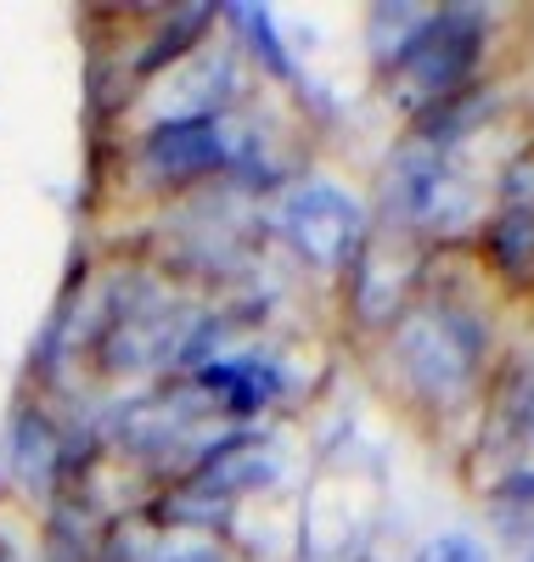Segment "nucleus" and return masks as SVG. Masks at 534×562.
I'll return each instance as SVG.
<instances>
[{"label":"nucleus","instance_id":"6e6552de","mask_svg":"<svg viewBox=\"0 0 534 562\" xmlns=\"http://www.w3.org/2000/svg\"><path fill=\"white\" fill-rule=\"evenodd\" d=\"M422 12H427V7H377V12L366 18V40H371V63H377V68H388V63L400 57V45L416 34Z\"/></svg>","mask_w":534,"mask_h":562},{"label":"nucleus","instance_id":"9b49d317","mask_svg":"<svg viewBox=\"0 0 534 562\" xmlns=\"http://www.w3.org/2000/svg\"><path fill=\"white\" fill-rule=\"evenodd\" d=\"M411 562H490V551H483V540H472L461 529H445V535H433L427 546H416Z\"/></svg>","mask_w":534,"mask_h":562},{"label":"nucleus","instance_id":"7ed1b4c3","mask_svg":"<svg viewBox=\"0 0 534 562\" xmlns=\"http://www.w3.org/2000/svg\"><path fill=\"white\" fill-rule=\"evenodd\" d=\"M276 237L315 276L344 281L349 265L360 259L366 237H371V214L349 186H337V180H315V175L287 180L281 198H276Z\"/></svg>","mask_w":534,"mask_h":562},{"label":"nucleus","instance_id":"39448f33","mask_svg":"<svg viewBox=\"0 0 534 562\" xmlns=\"http://www.w3.org/2000/svg\"><path fill=\"white\" fill-rule=\"evenodd\" d=\"M478 270L507 299H534V209L496 203L478 225Z\"/></svg>","mask_w":534,"mask_h":562},{"label":"nucleus","instance_id":"1a4fd4ad","mask_svg":"<svg viewBox=\"0 0 534 562\" xmlns=\"http://www.w3.org/2000/svg\"><path fill=\"white\" fill-rule=\"evenodd\" d=\"M496 203L534 209V140H518L507 153V164L496 169Z\"/></svg>","mask_w":534,"mask_h":562},{"label":"nucleus","instance_id":"423d86ee","mask_svg":"<svg viewBox=\"0 0 534 562\" xmlns=\"http://www.w3.org/2000/svg\"><path fill=\"white\" fill-rule=\"evenodd\" d=\"M7 473L18 490L29 495H57L63 473H68V439L57 434V422L45 411H18L12 416V439H7Z\"/></svg>","mask_w":534,"mask_h":562},{"label":"nucleus","instance_id":"f257e3e1","mask_svg":"<svg viewBox=\"0 0 534 562\" xmlns=\"http://www.w3.org/2000/svg\"><path fill=\"white\" fill-rule=\"evenodd\" d=\"M377 344H382V360L394 371L400 394L416 411L461 416L483 389H490V371H496L490 315H483L461 288H450V281H433V270H427L422 299L388 326Z\"/></svg>","mask_w":534,"mask_h":562},{"label":"nucleus","instance_id":"f03ea898","mask_svg":"<svg viewBox=\"0 0 534 562\" xmlns=\"http://www.w3.org/2000/svg\"><path fill=\"white\" fill-rule=\"evenodd\" d=\"M483 57H490V18L472 7H433L422 12L416 34L400 45V57L382 68L394 102L422 119L433 108H450L483 85Z\"/></svg>","mask_w":534,"mask_h":562},{"label":"nucleus","instance_id":"f8f14e48","mask_svg":"<svg viewBox=\"0 0 534 562\" xmlns=\"http://www.w3.org/2000/svg\"><path fill=\"white\" fill-rule=\"evenodd\" d=\"M523 562H534V540H529V546H523Z\"/></svg>","mask_w":534,"mask_h":562},{"label":"nucleus","instance_id":"9d476101","mask_svg":"<svg viewBox=\"0 0 534 562\" xmlns=\"http://www.w3.org/2000/svg\"><path fill=\"white\" fill-rule=\"evenodd\" d=\"M501 383H507V394H512V411H518L523 445L534 450V355H529V360H518V366H507V371H501Z\"/></svg>","mask_w":534,"mask_h":562},{"label":"nucleus","instance_id":"0eeeda50","mask_svg":"<svg viewBox=\"0 0 534 562\" xmlns=\"http://www.w3.org/2000/svg\"><path fill=\"white\" fill-rule=\"evenodd\" d=\"M220 18L236 29V52L242 57H254L270 79H287V85L299 79V63H293V52H287V40H281V29H276V18L265 7H225Z\"/></svg>","mask_w":534,"mask_h":562},{"label":"nucleus","instance_id":"20e7f679","mask_svg":"<svg viewBox=\"0 0 534 562\" xmlns=\"http://www.w3.org/2000/svg\"><path fill=\"white\" fill-rule=\"evenodd\" d=\"M427 270H433V243L411 237V231L394 225H371V237L360 248V259L344 276V310L360 333L382 338L427 288Z\"/></svg>","mask_w":534,"mask_h":562}]
</instances>
